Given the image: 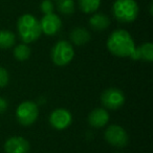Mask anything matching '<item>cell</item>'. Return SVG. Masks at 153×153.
<instances>
[{"instance_id": "3957f363", "label": "cell", "mask_w": 153, "mask_h": 153, "mask_svg": "<svg viewBox=\"0 0 153 153\" xmlns=\"http://www.w3.org/2000/svg\"><path fill=\"white\" fill-rule=\"evenodd\" d=\"M140 7L135 0H114L112 4L113 17L121 23H131L138 16Z\"/></svg>"}, {"instance_id": "ffe728a7", "label": "cell", "mask_w": 153, "mask_h": 153, "mask_svg": "<svg viewBox=\"0 0 153 153\" xmlns=\"http://www.w3.org/2000/svg\"><path fill=\"white\" fill-rule=\"evenodd\" d=\"M10 83V74L3 66H0V89L4 88Z\"/></svg>"}, {"instance_id": "9a60e30c", "label": "cell", "mask_w": 153, "mask_h": 153, "mask_svg": "<svg viewBox=\"0 0 153 153\" xmlns=\"http://www.w3.org/2000/svg\"><path fill=\"white\" fill-rule=\"evenodd\" d=\"M13 55L17 61L24 62L26 60L30 59V55H32V49H30V45L25 44V43H19V44H15L13 51Z\"/></svg>"}, {"instance_id": "30bf717a", "label": "cell", "mask_w": 153, "mask_h": 153, "mask_svg": "<svg viewBox=\"0 0 153 153\" xmlns=\"http://www.w3.org/2000/svg\"><path fill=\"white\" fill-rule=\"evenodd\" d=\"M5 153H28L30 152V143L22 136H12L5 140L3 145Z\"/></svg>"}, {"instance_id": "2e32d148", "label": "cell", "mask_w": 153, "mask_h": 153, "mask_svg": "<svg viewBox=\"0 0 153 153\" xmlns=\"http://www.w3.org/2000/svg\"><path fill=\"white\" fill-rule=\"evenodd\" d=\"M16 35L7 30H0V49H9L15 46Z\"/></svg>"}, {"instance_id": "8992f818", "label": "cell", "mask_w": 153, "mask_h": 153, "mask_svg": "<svg viewBox=\"0 0 153 153\" xmlns=\"http://www.w3.org/2000/svg\"><path fill=\"white\" fill-rule=\"evenodd\" d=\"M105 140L115 148H124L129 143V135L122 126L117 124L108 125L104 132Z\"/></svg>"}, {"instance_id": "277c9868", "label": "cell", "mask_w": 153, "mask_h": 153, "mask_svg": "<svg viewBox=\"0 0 153 153\" xmlns=\"http://www.w3.org/2000/svg\"><path fill=\"white\" fill-rule=\"evenodd\" d=\"M51 61L57 66H66L74 60V45L67 40H59L55 43L51 51Z\"/></svg>"}, {"instance_id": "6da1fadb", "label": "cell", "mask_w": 153, "mask_h": 153, "mask_svg": "<svg viewBox=\"0 0 153 153\" xmlns=\"http://www.w3.org/2000/svg\"><path fill=\"white\" fill-rule=\"evenodd\" d=\"M106 46L111 55L119 58H130L133 53L136 44L133 37L128 30L117 28L109 35Z\"/></svg>"}, {"instance_id": "e0dca14e", "label": "cell", "mask_w": 153, "mask_h": 153, "mask_svg": "<svg viewBox=\"0 0 153 153\" xmlns=\"http://www.w3.org/2000/svg\"><path fill=\"white\" fill-rule=\"evenodd\" d=\"M102 0H78V5L84 14H94L97 13L101 7Z\"/></svg>"}, {"instance_id": "7c38bea8", "label": "cell", "mask_w": 153, "mask_h": 153, "mask_svg": "<svg viewBox=\"0 0 153 153\" xmlns=\"http://www.w3.org/2000/svg\"><path fill=\"white\" fill-rule=\"evenodd\" d=\"M130 59L133 61H145L151 63L153 61V44L151 42H145L136 46Z\"/></svg>"}, {"instance_id": "ba28073f", "label": "cell", "mask_w": 153, "mask_h": 153, "mask_svg": "<svg viewBox=\"0 0 153 153\" xmlns=\"http://www.w3.org/2000/svg\"><path fill=\"white\" fill-rule=\"evenodd\" d=\"M48 123L53 129L62 131L67 129L71 125L72 114L66 108H56L49 114Z\"/></svg>"}, {"instance_id": "7a4b0ae2", "label": "cell", "mask_w": 153, "mask_h": 153, "mask_svg": "<svg viewBox=\"0 0 153 153\" xmlns=\"http://www.w3.org/2000/svg\"><path fill=\"white\" fill-rule=\"evenodd\" d=\"M17 32L22 43L30 44L42 35L39 20L32 14H23L17 20Z\"/></svg>"}, {"instance_id": "ac0fdd59", "label": "cell", "mask_w": 153, "mask_h": 153, "mask_svg": "<svg viewBox=\"0 0 153 153\" xmlns=\"http://www.w3.org/2000/svg\"><path fill=\"white\" fill-rule=\"evenodd\" d=\"M56 7L59 13L62 15H72L76 11V2L74 0H57Z\"/></svg>"}, {"instance_id": "4fadbf2b", "label": "cell", "mask_w": 153, "mask_h": 153, "mask_svg": "<svg viewBox=\"0 0 153 153\" xmlns=\"http://www.w3.org/2000/svg\"><path fill=\"white\" fill-rule=\"evenodd\" d=\"M69 39H70V43L72 45L83 46V45L87 44L90 41L91 35H90V33L85 27L76 26V27L71 30V32L69 34Z\"/></svg>"}, {"instance_id": "603a6c76", "label": "cell", "mask_w": 153, "mask_h": 153, "mask_svg": "<svg viewBox=\"0 0 153 153\" xmlns=\"http://www.w3.org/2000/svg\"><path fill=\"white\" fill-rule=\"evenodd\" d=\"M117 153H120V152H117Z\"/></svg>"}, {"instance_id": "8fae6325", "label": "cell", "mask_w": 153, "mask_h": 153, "mask_svg": "<svg viewBox=\"0 0 153 153\" xmlns=\"http://www.w3.org/2000/svg\"><path fill=\"white\" fill-rule=\"evenodd\" d=\"M109 120H110V114L108 110H106L103 107L94 108V110L90 111L87 117L89 126L94 129H101V128L106 127L109 123Z\"/></svg>"}, {"instance_id": "44dd1931", "label": "cell", "mask_w": 153, "mask_h": 153, "mask_svg": "<svg viewBox=\"0 0 153 153\" xmlns=\"http://www.w3.org/2000/svg\"><path fill=\"white\" fill-rule=\"evenodd\" d=\"M9 107V103L4 98L0 97V113H3Z\"/></svg>"}, {"instance_id": "52a82bcc", "label": "cell", "mask_w": 153, "mask_h": 153, "mask_svg": "<svg viewBox=\"0 0 153 153\" xmlns=\"http://www.w3.org/2000/svg\"><path fill=\"white\" fill-rule=\"evenodd\" d=\"M125 94L119 88H107L101 94V104L106 110H117L125 104Z\"/></svg>"}, {"instance_id": "d6986e66", "label": "cell", "mask_w": 153, "mask_h": 153, "mask_svg": "<svg viewBox=\"0 0 153 153\" xmlns=\"http://www.w3.org/2000/svg\"><path fill=\"white\" fill-rule=\"evenodd\" d=\"M53 10H55V4H53V0H43L40 3V11L43 15L53 13Z\"/></svg>"}, {"instance_id": "5b68a950", "label": "cell", "mask_w": 153, "mask_h": 153, "mask_svg": "<svg viewBox=\"0 0 153 153\" xmlns=\"http://www.w3.org/2000/svg\"><path fill=\"white\" fill-rule=\"evenodd\" d=\"M17 122L23 127H30L36 123L39 117V106L34 101H23L17 106L15 111Z\"/></svg>"}, {"instance_id": "5bb4252c", "label": "cell", "mask_w": 153, "mask_h": 153, "mask_svg": "<svg viewBox=\"0 0 153 153\" xmlns=\"http://www.w3.org/2000/svg\"><path fill=\"white\" fill-rule=\"evenodd\" d=\"M89 26L94 30L102 32L110 26V18L103 13H94L89 18Z\"/></svg>"}, {"instance_id": "9c48e42d", "label": "cell", "mask_w": 153, "mask_h": 153, "mask_svg": "<svg viewBox=\"0 0 153 153\" xmlns=\"http://www.w3.org/2000/svg\"><path fill=\"white\" fill-rule=\"evenodd\" d=\"M40 22V27L42 34L47 37L56 36L62 28V20L59 15L55 13L43 15Z\"/></svg>"}, {"instance_id": "7402d4cb", "label": "cell", "mask_w": 153, "mask_h": 153, "mask_svg": "<svg viewBox=\"0 0 153 153\" xmlns=\"http://www.w3.org/2000/svg\"><path fill=\"white\" fill-rule=\"evenodd\" d=\"M149 11H150V14L152 15V2L150 3V7H149Z\"/></svg>"}]
</instances>
